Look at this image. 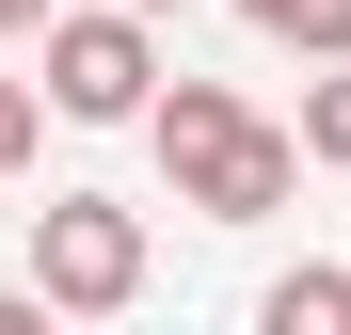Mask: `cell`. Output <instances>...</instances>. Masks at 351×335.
I'll use <instances>...</instances> for the list:
<instances>
[{
	"instance_id": "obj_1",
	"label": "cell",
	"mask_w": 351,
	"mask_h": 335,
	"mask_svg": "<svg viewBox=\"0 0 351 335\" xmlns=\"http://www.w3.org/2000/svg\"><path fill=\"white\" fill-rule=\"evenodd\" d=\"M144 144H160L176 208H208V223H271L287 192H304V144H287V128H256L223 80H176V96H144Z\"/></svg>"
},
{
	"instance_id": "obj_2",
	"label": "cell",
	"mask_w": 351,
	"mask_h": 335,
	"mask_svg": "<svg viewBox=\"0 0 351 335\" xmlns=\"http://www.w3.org/2000/svg\"><path fill=\"white\" fill-rule=\"evenodd\" d=\"M32 288H48V319H112V303L144 288V208L48 192V208H32Z\"/></svg>"
},
{
	"instance_id": "obj_3",
	"label": "cell",
	"mask_w": 351,
	"mask_h": 335,
	"mask_svg": "<svg viewBox=\"0 0 351 335\" xmlns=\"http://www.w3.org/2000/svg\"><path fill=\"white\" fill-rule=\"evenodd\" d=\"M160 96V48L128 0H96V16H48V112H80V128H144Z\"/></svg>"
},
{
	"instance_id": "obj_4",
	"label": "cell",
	"mask_w": 351,
	"mask_h": 335,
	"mask_svg": "<svg viewBox=\"0 0 351 335\" xmlns=\"http://www.w3.org/2000/svg\"><path fill=\"white\" fill-rule=\"evenodd\" d=\"M256 335H351V271H335V256H304V271L256 303Z\"/></svg>"
},
{
	"instance_id": "obj_5",
	"label": "cell",
	"mask_w": 351,
	"mask_h": 335,
	"mask_svg": "<svg viewBox=\"0 0 351 335\" xmlns=\"http://www.w3.org/2000/svg\"><path fill=\"white\" fill-rule=\"evenodd\" d=\"M240 16L271 48H319V64H351V0H240Z\"/></svg>"
},
{
	"instance_id": "obj_6",
	"label": "cell",
	"mask_w": 351,
	"mask_h": 335,
	"mask_svg": "<svg viewBox=\"0 0 351 335\" xmlns=\"http://www.w3.org/2000/svg\"><path fill=\"white\" fill-rule=\"evenodd\" d=\"M287 144H304L319 176H351V64H319V80H304V128H287Z\"/></svg>"
},
{
	"instance_id": "obj_7",
	"label": "cell",
	"mask_w": 351,
	"mask_h": 335,
	"mask_svg": "<svg viewBox=\"0 0 351 335\" xmlns=\"http://www.w3.org/2000/svg\"><path fill=\"white\" fill-rule=\"evenodd\" d=\"M32 128H48V96H32V80H0V176H32Z\"/></svg>"
},
{
	"instance_id": "obj_8",
	"label": "cell",
	"mask_w": 351,
	"mask_h": 335,
	"mask_svg": "<svg viewBox=\"0 0 351 335\" xmlns=\"http://www.w3.org/2000/svg\"><path fill=\"white\" fill-rule=\"evenodd\" d=\"M0 335H48V288H0Z\"/></svg>"
},
{
	"instance_id": "obj_9",
	"label": "cell",
	"mask_w": 351,
	"mask_h": 335,
	"mask_svg": "<svg viewBox=\"0 0 351 335\" xmlns=\"http://www.w3.org/2000/svg\"><path fill=\"white\" fill-rule=\"evenodd\" d=\"M32 16H48V0H0V32H32Z\"/></svg>"
},
{
	"instance_id": "obj_10",
	"label": "cell",
	"mask_w": 351,
	"mask_h": 335,
	"mask_svg": "<svg viewBox=\"0 0 351 335\" xmlns=\"http://www.w3.org/2000/svg\"><path fill=\"white\" fill-rule=\"evenodd\" d=\"M128 16H176V0H128Z\"/></svg>"
}]
</instances>
